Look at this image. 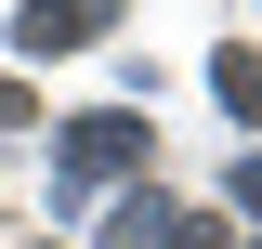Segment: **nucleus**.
<instances>
[{
  "mask_svg": "<svg viewBox=\"0 0 262 249\" xmlns=\"http://www.w3.org/2000/svg\"><path fill=\"white\" fill-rule=\"evenodd\" d=\"M13 118H27V92H13V79H0V131H13Z\"/></svg>",
  "mask_w": 262,
  "mask_h": 249,
  "instance_id": "39448f33",
  "label": "nucleus"
},
{
  "mask_svg": "<svg viewBox=\"0 0 262 249\" xmlns=\"http://www.w3.org/2000/svg\"><path fill=\"white\" fill-rule=\"evenodd\" d=\"M236 210H262V157H249V171H236Z\"/></svg>",
  "mask_w": 262,
  "mask_h": 249,
  "instance_id": "20e7f679",
  "label": "nucleus"
},
{
  "mask_svg": "<svg viewBox=\"0 0 262 249\" xmlns=\"http://www.w3.org/2000/svg\"><path fill=\"white\" fill-rule=\"evenodd\" d=\"M105 27H118V0H27V13H13L27 53H79V39H105Z\"/></svg>",
  "mask_w": 262,
  "mask_h": 249,
  "instance_id": "f03ea898",
  "label": "nucleus"
},
{
  "mask_svg": "<svg viewBox=\"0 0 262 249\" xmlns=\"http://www.w3.org/2000/svg\"><path fill=\"white\" fill-rule=\"evenodd\" d=\"M118 171H144V118H131V105H105V118H79V131H66V197L118 184Z\"/></svg>",
  "mask_w": 262,
  "mask_h": 249,
  "instance_id": "f257e3e1",
  "label": "nucleus"
},
{
  "mask_svg": "<svg viewBox=\"0 0 262 249\" xmlns=\"http://www.w3.org/2000/svg\"><path fill=\"white\" fill-rule=\"evenodd\" d=\"M210 92H223L236 118H262V53H223V66H210Z\"/></svg>",
  "mask_w": 262,
  "mask_h": 249,
  "instance_id": "7ed1b4c3",
  "label": "nucleus"
}]
</instances>
